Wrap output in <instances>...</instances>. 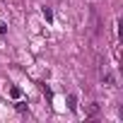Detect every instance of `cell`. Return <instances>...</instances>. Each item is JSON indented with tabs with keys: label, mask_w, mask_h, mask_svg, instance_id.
Instances as JSON below:
<instances>
[{
	"label": "cell",
	"mask_w": 123,
	"mask_h": 123,
	"mask_svg": "<svg viewBox=\"0 0 123 123\" xmlns=\"http://www.w3.org/2000/svg\"><path fill=\"white\" fill-rule=\"evenodd\" d=\"M101 82H104L106 87H116V80H113V75H111L109 68H101Z\"/></svg>",
	"instance_id": "1"
},
{
	"label": "cell",
	"mask_w": 123,
	"mask_h": 123,
	"mask_svg": "<svg viewBox=\"0 0 123 123\" xmlns=\"http://www.w3.org/2000/svg\"><path fill=\"white\" fill-rule=\"evenodd\" d=\"M68 106H70L73 111L77 109V99H75V94H70V97H68Z\"/></svg>",
	"instance_id": "2"
},
{
	"label": "cell",
	"mask_w": 123,
	"mask_h": 123,
	"mask_svg": "<svg viewBox=\"0 0 123 123\" xmlns=\"http://www.w3.org/2000/svg\"><path fill=\"white\" fill-rule=\"evenodd\" d=\"M10 94H12L15 99H19V97H22V89H19V87H12V89H10Z\"/></svg>",
	"instance_id": "3"
},
{
	"label": "cell",
	"mask_w": 123,
	"mask_h": 123,
	"mask_svg": "<svg viewBox=\"0 0 123 123\" xmlns=\"http://www.w3.org/2000/svg\"><path fill=\"white\" fill-rule=\"evenodd\" d=\"M43 17H46V19H48V22H51V19H53V12H51V10H48V7H43Z\"/></svg>",
	"instance_id": "4"
},
{
	"label": "cell",
	"mask_w": 123,
	"mask_h": 123,
	"mask_svg": "<svg viewBox=\"0 0 123 123\" xmlns=\"http://www.w3.org/2000/svg\"><path fill=\"white\" fill-rule=\"evenodd\" d=\"M97 111H99V106H97V104H92V106H89V109H87V113H89V116H94V113H97Z\"/></svg>",
	"instance_id": "5"
},
{
	"label": "cell",
	"mask_w": 123,
	"mask_h": 123,
	"mask_svg": "<svg viewBox=\"0 0 123 123\" xmlns=\"http://www.w3.org/2000/svg\"><path fill=\"white\" fill-rule=\"evenodd\" d=\"M5 31H7V24H5V22H0V34H5Z\"/></svg>",
	"instance_id": "6"
}]
</instances>
